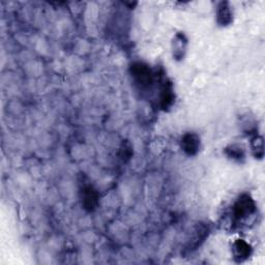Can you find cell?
I'll list each match as a JSON object with an SVG mask.
<instances>
[{"label": "cell", "mask_w": 265, "mask_h": 265, "mask_svg": "<svg viewBox=\"0 0 265 265\" xmlns=\"http://www.w3.org/2000/svg\"><path fill=\"white\" fill-rule=\"evenodd\" d=\"M130 74L135 83L141 88H147L153 83V73L143 62H135L130 66Z\"/></svg>", "instance_id": "obj_1"}, {"label": "cell", "mask_w": 265, "mask_h": 265, "mask_svg": "<svg viewBox=\"0 0 265 265\" xmlns=\"http://www.w3.org/2000/svg\"><path fill=\"white\" fill-rule=\"evenodd\" d=\"M256 211V204L249 195L241 196L233 206V216L236 221H242Z\"/></svg>", "instance_id": "obj_2"}, {"label": "cell", "mask_w": 265, "mask_h": 265, "mask_svg": "<svg viewBox=\"0 0 265 265\" xmlns=\"http://www.w3.org/2000/svg\"><path fill=\"white\" fill-rule=\"evenodd\" d=\"M81 201L86 210L92 211L98 205L99 195L92 186H85L81 190Z\"/></svg>", "instance_id": "obj_3"}, {"label": "cell", "mask_w": 265, "mask_h": 265, "mask_svg": "<svg viewBox=\"0 0 265 265\" xmlns=\"http://www.w3.org/2000/svg\"><path fill=\"white\" fill-rule=\"evenodd\" d=\"M181 148L189 155H195L200 148V138L194 132H187L181 139Z\"/></svg>", "instance_id": "obj_4"}, {"label": "cell", "mask_w": 265, "mask_h": 265, "mask_svg": "<svg viewBox=\"0 0 265 265\" xmlns=\"http://www.w3.org/2000/svg\"><path fill=\"white\" fill-rule=\"evenodd\" d=\"M161 106L164 110L168 109L172 106L174 102V90L171 82L165 81L161 89Z\"/></svg>", "instance_id": "obj_5"}, {"label": "cell", "mask_w": 265, "mask_h": 265, "mask_svg": "<svg viewBox=\"0 0 265 265\" xmlns=\"http://www.w3.org/2000/svg\"><path fill=\"white\" fill-rule=\"evenodd\" d=\"M188 40L183 33H177L174 37L172 42V50H173V57L177 60H180L184 57V53L187 51Z\"/></svg>", "instance_id": "obj_6"}, {"label": "cell", "mask_w": 265, "mask_h": 265, "mask_svg": "<svg viewBox=\"0 0 265 265\" xmlns=\"http://www.w3.org/2000/svg\"><path fill=\"white\" fill-rule=\"evenodd\" d=\"M252 254L251 246L243 240H238L233 244V255L236 261L243 262L247 260Z\"/></svg>", "instance_id": "obj_7"}, {"label": "cell", "mask_w": 265, "mask_h": 265, "mask_svg": "<svg viewBox=\"0 0 265 265\" xmlns=\"http://www.w3.org/2000/svg\"><path fill=\"white\" fill-rule=\"evenodd\" d=\"M217 20L221 26H227L232 22V12L228 3H221L219 5Z\"/></svg>", "instance_id": "obj_8"}, {"label": "cell", "mask_w": 265, "mask_h": 265, "mask_svg": "<svg viewBox=\"0 0 265 265\" xmlns=\"http://www.w3.org/2000/svg\"><path fill=\"white\" fill-rule=\"evenodd\" d=\"M225 153L228 155V157L234 160V161H237V162H242L246 156L244 148L241 147L240 145H235V144L227 147L225 149Z\"/></svg>", "instance_id": "obj_9"}, {"label": "cell", "mask_w": 265, "mask_h": 265, "mask_svg": "<svg viewBox=\"0 0 265 265\" xmlns=\"http://www.w3.org/2000/svg\"><path fill=\"white\" fill-rule=\"evenodd\" d=\"M252 149H253L256 157H262L263 156V141H262V138L256 136L252 139Z\"/></svg>", "instance_id": "obj_10"}]
</instances>
